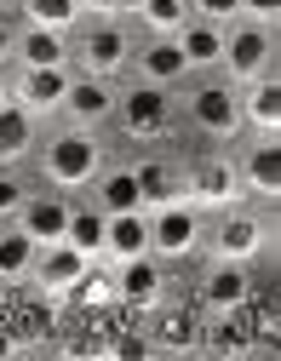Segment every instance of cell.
Here are the masks:
<instances>
[{
    "instance_id": "cell-1",
    "label": "cell",
    "mask_w": 281,
    "mask_h": 361,
    "mask_svg": "<svg viewBox=\"0 0 281 361\" xmlns=\"http://www.w3.org/2000/svg\"><path fill=\"white\" fill-rule=\"evenodd\" d=\"M98 166H104V144L92 138V126H64L58 138H46V149H40V178L52 190H86L92 178H98Z\"/></svg>"
},
{
    "instance_id": "cell-2",
    "label": "cell",
    "mask_w": 281,
    "mask_h": 361,
    "mask_svg": "<svg viewBox=\"0 0 281 361\" xmlns=\"http://www.w3.org/2000/svg\"><path fill=\"white\" fill-rule=\"evenodd\" d=\"M270 58H275V29H264V23H253V18H236V23L224 29V58H218V69H224L229 86H247V80L270 75Z\"/></svg>"
},
{
    "instance_id": "cell-3",
    "label": "cell",
    "mask_w": 281,
    "mask_h": 361,
    "mask_svg": "<svg viewBox=\"0 0 281 361\" xmlns=\"http://www.w3.org/2000/svg\"><path fill=\"white\" fill-rule=\"evenodd\" d=\"M207 241V224L190 201H167V207H150V252L161 264H178V258H190L196 247Z\"/></svg>"
},
{
    "instance_id": "cell-4",
    "label": "cell",
    "mask_w": 281,
    "mask_h": 361,
    "mask_svg": "<svg viewBox=\"0 0 281 361\" xmlns=\"http://www.w3.org/2000/svg\"><path fill=\"white\" fill-rule=\"evenodd\" d=\"M115 121L126 126V138H161V132L172 126V98H167V86L138 80L132 92L115 98Z\"/></svg>"
},
{
    "instance_id": "cell-5",
    "label": "cell",
    "mask_w": 281,
    "mask_h": 361,
    "mask_svg": "<svg viewBox=\"0 0 281 361\" xmlns=\"http://www.w3.org/2000/svg\"><path fill=\"white\" fill-rule=\"evenodd\" d=\"M190 121L207 138H236L241 132V92L229 80H201L190 92Z\"/></svg>"
},
{
    "instance_id": "cell-6",
    "label": "cell",
    "mask_w": 281,
    "mask_h": 361,
    "mask_svg": "<svg viewBox=\"0 0 281 361\" xmlns=\"http://www.w3.org/2000/svg\"><path fill=\"white\" fill-rule=\"evenodd\" d=\"M69 80H75V69H69V63H58V69H18V80L6 86V98H18L35 121H46V115H64Z\"/></svg>"
},
{
    "instance_id": "cell-7",
    "label": "cell",
    "mask_w": 281,
    "mask_h": 361,
    "mask_svg": "<svg viewBox=\"0 0 281 361\" xmlns=\"http://www.w3.org/2000/svg\"><path fill=\"white\" fill-rule=\"evenodd\" d=\"M75 63H80V75H104V80H115L126 63H132V35L121 29V23H92L86 29V40L75 47Z\"/></svg>"
},
{
    "instance_id": "cell-8",
    "label": "cell",
    "mask_w": 281,
    "mask_h": 361,
    "mask_svg": "<svg viewBox=\"0 0 281 361\" xmlns=\"http://www.w3.org/2000/svg\"><path fill=\"white\" fill-rule=\"evenodd\" d=\"M12 224H18L35 247H58L64 230H69V201H64V190H52V195H35V190H29V201L18 207Z\"/></svg>"
},
{
    "instance_id": "cell-9",
    "label": "cell",
    "mask_w": 281,
    "mask_h": 361,
    "mask_svg": "<svg viewBox=\"0 0 281 361\" xmlns=\"http://www.w3.org/2000/svg\"><path fill=\"white\" fill-rule=\"evenodd\" d=\"M115 298L126 310H155L167 298V276H161V258L144 252V258H126L121 276H115Z\"/></svg>"
},
{
    "instance_id": "cell-10",
    "label": "cell",
    "mask_w": 281,
    "mask_h": 361,
    "mask_svg": "<svg viewBox=\"0 0 281 361\" xmlns=\"http://www.w3.org/2000/svg\"><path fill=\"white\" fill-rule=\"evenodd\" d=\"M253 298V276L236 258H213V269L201 276V310H247Z\"/></svg>"
},
{
    "instance_id": "cell-11",
    "label": "cell",
    "mask_w": 281,
    "mask_h": 361,
    "mask_svg": "<svg viewBox=\"0 0 281 361\" xmlns=\"http://www.w3.org/2000/svg\"><path fill=\"white\" fill-rule=\"evenodd\" d=\"M241 195V166L236 161H207V166H196L190 172V190H184V201H190V207H229V201H236Z\"/></svg>"
},
{
    "instance_id": "cell-12",
    "label": "cell",
    "mask_w": 281,
    "mask_h": 361,
    "mask_svg": "<svg viewBox=\"0 0 281 361\" xmlns=\"http://www.w3.org/2000/svg\"><path fill=\"white\" fill-rule=\"evenodd\" d=\"M115 98L121 92L104 75H75L69 80V98H64V115H69V126H98V121L115 115Z\"/></svg>"
},
{
    "instance_id": "cell-13",
    "label": "cell",
    "mask_w": 281,
    "mask_h": 361,
    "mask_svg": "<svg viewBox=\"0 0 281 361\" xmlns=\"http://www.w3.org/2000/svg\"><path fill=\"white\" fill-rule=\"evenodd\" d=\"M258 247H264V218H253V212H224V224L213 230V258L247 264V258H258Z\"/></svg>"
},
{
    "instance_id": "cell-14",
    "label": "cell",
    "mask_w": 281,
    "mask_h": 361,
    "mask_svg": "<svg viewBox=\"0 0 281 361\" xmlns=\"http://www.w3.org/2000/svg\"><path fill=\"white\" fill-rule=\"evenodd\" d=\"M138 75H144L150 86H178V80H190L196 69L184 63V52H178L172 35H150L144 47H138Z\"/></svg>"
},
{
    "instance_id": "cell-15",
    "label": "cell",
    "mask_w": 281,
    "mask_h": 361,
    "mask_svg": "<svg viewBox=\"0 0 281 361\" xmlns=\"http://www.w3.org/2000/svg\"><path fill=\"white\" fill-rule=\"evenodd\" d=\"M150 252V212L138 207V212H109L104 224V258L126 264V258H144Z\"/></svg>"
},
{
    "instance_id": "cell-16",
    "label": "cell",
    "mask_w": 281,
    "mask_h": 361,
    "mask_svg": "<svg viewBox=\"0 0 281 361\" xmlns=\"http://www.w3.org/2000/svg\"><path fill=\"white\" fill-rule=\"evenodd\" d=\"M35 155V115L0 92V166H18Z\"/></svg>"
},
{
    "instance_id": "cell-17",
    "label": "cell",
    "mask_w": 281,
    "mask_h": 361,
    "mask_svg": "<svg viewBox=\"0 0 281 361\" xmlns=\"http://www.w3.org/2000/svg\"><path fill=\"white\" fill-rule=\"evenodd\" d=\"M241 121L258 132V138H275V132H281V80H275V75L247 80V92H241Z\"/></svg>"
},
{
    "instance_id": "cell-18",
    "label": "cell",
    "mask_w": 281,
    "mask_h": 361,
    "mask_svg": "<svg viewBox=\"0 0 281 361\" xmlns=\"http://www.w3.org/2000/svg\"><path fill=\"white\" fill-rule=\"evenodd\" d=\"M12 58L23 63V69H58V63H75V47L64 40V29H23L18 35V47H12Z\"/></svg>"
},
{
    "instance_id": "cell-19",
    "label": "cell",
    "mask_w": 281,
    "mask_h": 361,
    "mask_svg": "<svg viewBox=\"0 0 281 361\" xmlns=\"http://www.w3.org/2000/svg\"><path fill=\"white\" fill-rule=\"evenodd\" d=\"M241 190H253L258 201L275 207V195H281V149H275V138H258V144L247 149V161H241Z\"/></svg>"
},
{
    "instance_id": "cell-20",
    "label": "cell",
    "mask_w": 281,
    "mask_h": 361,
    "mask_svg": "<svg viewBox=\"0 0 281 361\" xmlns=\"http://www.w3.org/2000/svg\"><path fill=\"white\" fill-rule=\"evenodd\" d=\"M172 40H178V52H184L190 69H218V58H224V29L207 23V18H190Z\"/></svg>"
},
{
    "instance_id": "cell-21",
    "label": "cell",
    "mask_w": 281,
    "mask_h": 361,
    "mask_svg": "<svg viewBox=\"0 0 281 361\" xmlns=\"http://www.w3.org/2000/svg\"><path fill=\"white\" fill-rule=\"evenodd\" d=\"M92 201H98L104 212H138V207H144V190H138L132 166H98V178H92Z\"/></svg>"
},
{
    "instance_id": "cell-22",
    "label": "cell",
    "mask_w": 281,
    "mask_h": 361,
    "mask_svg": "<svg viewBox=\"0 0 281 361\" xmlns=\"http://www.w3.org/2000/svg\"><path fill=\"white\" fill-rule=\"evenodd\" d=\"M40 287H52V293H69L86 269H92V258L80 252V247H69V241H58V247H40Z\"/></svg>"
},
{
    "instance_id": "cell-23",
    "label": "cell",
    "mask_w": 281,
    "mask_h": 361,
    "mask_svg": "<svg viewBox=\"0 0 281 361\" xmlns=\"http://www.w3.org/2000/svg\"><path fill=\"white\" fill-rule=\"evenodd\" d=\"M104 224H109V212L92 201V207H69V230H64V241L69 247H80L92 264L104 258Z\"/></svg>"
},
{
    "instance_id": "cell-24",
    "label": "cell",
    "mask_w": 281,
    "mask_h": 361,
    "mask_svg": "<svg viewBox=\"0 0 281 361\" xmlns=\"http://www.w3.org/2000/svg\"><path fill=\"white\" fill-rule=\"evenodd\" d=\"M132 178H138V190H144V212L150 207H167V201H184V178L167 161H138Z\"/></svg>"
},
{
    "instance_id": "cell-25",
    "label": "cell",
    "mask_w": 281,
    "mask_h": 361,
    "mask_svg": "<svg viewBox=\"0 0 281 361\" xmlns=\"http://www.w3.org/2000/svg\"><path fill=\"white\" fill-rule=\"evenodd\" d=\"M35 258H40V247L18 230V224H0V281H23V276H35Z\"/></svg>"
},
{
    "instance_id": "cell-26",
    "label": "cell",
    "mask_w": 281,
    "mask_h": 361,
    "mask_svg": "<svg viewBox=\"0 0 281 361\" xmlns=\"http://www.w3.org/2000/svg\"><path fill=\"white\" fill-rule=\"evenodd\" d=\"M201 338H207V350H218V355H247V350H253L247 327L236 322V310H207Z\"/></svg>"
},
{
    "instance_id": "cell-27",
    "label": "cell",
    "mask_w": 281,
    "mask_h": 361,
    "mask_svg": "<svg viewBox=\"0 0 281 361\" xmlns=\"http://www.w3.org/2000/svg\"><path fill=\"white\" fill-rule=\"evenodd\" d=\"M18 6H23V23H35V29H75L80 23V6H75V0H18Z\"/></svg>"
},
{
    "instance_id": "cell-28",
    "label": "cell",
    "mask_w": 281,
    "mask_h": 361,
    "mask_svg": "<svg viewBox=\"0 0 281 361\" xmlns=\"http://www.w3.org/2000/svg\"><path fill=\"white\" fill-rule=\"evenodd\" d=\"M138 18H144L150 35H178L184 23H190V0H144Z\"/></svg>"
},
{
    "instance_id": "cell-29",
    "label": "cell",
    "mask_w": 281,
    "mask_h": 361,
    "mask_svg": "<svg viewBox=\"0 0 281 361\" xmlns=\"http://www.w3.org/2000/svg\"><path fill=\"white\" fill-rule=\"evenodd\" d=\"M196 344H201V322L190 310H178V315L161 322V350H196Z\"/></svg>"
},
{
    "instance_id": "cell-30",
    "label": "cell",
    "mask_w": 281,
    "mask_h": 361,
    "mask_svg": "<svg viewBox=\"0 0 281 361\" xmlns=\"http://www.w3.org/2000/svg\"><path fill=\"white\" fill-rule=\"evenodd\" d=\"M23 201H29V184H23L12 166H0V224H12Z\"/></svg>"
},
{
    "instance_id": "cell-31",
    "label": "cell",
    "mask_w": 281,
    "mask_h": 361,
    "mask_svg": "<svg viewBox=\"0 0 281 361\" xmlns=\"http://www.w3.org/2000/svg\"><path fill=\"white\" fill-rule=\"evenodd\" d=\"M190 18H207V23L229 29V23L241 18V0H190Z\"/></svg>"
},
{
    "instance_id": "cell-32",
    "label": "cell",
    "mask_w": 281,
    "mask_h": 361,
    "mask_svg": "<svg viewBox=\"0 0 281 361\" xmlns=\"http://www.w3.org/2000/svg\"><path fill=\"white\" fill-rule=\"evenodd\" d=\"M241 18H253V23L275 29V18H281V0H241Z\"/></svg>"
},
{
    "instance_id": "cell-33",
    "label": "cell",
    "mask_w": 281,
    "mask_h": 361,
    "mask_svg": "<svg viewBox=\"0 0 281 361\" xmlns=\"http://www.w3.org/2000/svg\"><path fill=\"white\" fill-rule=\"evenodd\" d=\"M12 47H18V35H12V23H6V18H0V63L12 58Z\"/></svg>"
},
{
    "instance_id": "cell-34",
    "label": "cell",
    "mask_w": 281,
    "mask_h": 361,
    "mask_svg": "<svg viewBox=\"0 0 281 361\" xmlns=\"http://www.w3.org/2000/svg\"><path fill=\"white\" fill-rule=\"evenodd\" d=\"M80 12H98V18H115V0H75Z\"/></svg>"
},
{
    "instance_id": "cell-35",
    "label": "cell",
    "mask_w": 281,
    "mask_h": 361,
    "mask_svg": "<svg viewBox=\"0 0 281 361\" xmlns=\"http://www.w3.org/2000/svg\"><path fill=\"white\" fill-rule=\"evenodd\" d=\"M150 350H155L150 338H126V344H121V355H150Z\"/></svg>"
},
{
    "instance_id": "cell-36",
    "label": "cell",
    "mask_w": 281,
    "mask_h": 361,
    "mask_svg": "<svg viewBox=\"0 0 281 361\" xmlns=\"http://www.w3.org/2000/svg\"><path fill=\"white\" fill-rule=\"evenodd\" d=\"M0 355H18V338L12 333H0Z\"/></svg>"
},
{
    "instance_id": "cell-37",
    "label": "cell",
    "mask_w": 281,
    "mask_h": 361,
    "mask_svg": "<svg viewBox=\"0 0 281 361\" xmlns=\"http://www.w3.org/2000/svg\"><path fill=\"white\" fill-rule=\"evenodd\" d=\"M138 6H144V0H115V12H138Z\"/></svg>"
}]
</instances>
